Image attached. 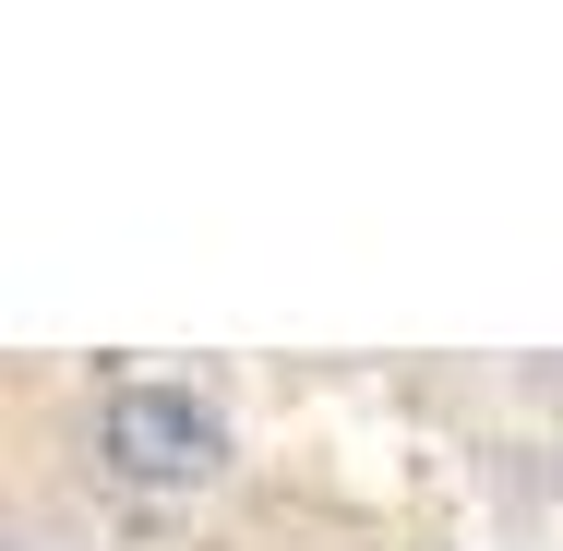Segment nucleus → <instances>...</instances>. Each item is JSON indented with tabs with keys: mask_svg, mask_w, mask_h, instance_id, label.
Returning <instances> with one entry per match:
<instances>
[{
	"mask_svg": "<svg viewBox=\"0 0 563 551\" xmlns=\"http://www.w3.org/2000/svg\"><path fill=\"white\" fill-rule=\"evenodd\" d=\"M85 455H97V480L144 492V504H192V492H217L240 467V420L192 372H120L85 408Z\"/></svg>",
	"mask_w": 563,
	"mask_h": 551,
	"instance_id": "obj_1",
	"label": "nucleus"
}]
</instances>
